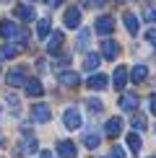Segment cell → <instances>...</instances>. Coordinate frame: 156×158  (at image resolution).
<instances>
[{
    "label": "cell",
    "instance_id": "cell-1",
    "mask_svg": "<svg viewBox=\"0 0 156 158\" xmlns=\"http://www.w3.org/2000/svg\"><path fill=\"white\" fill-rule=\"evenodd\" d=\"M0 34H3L5 39H21V42L29 39V31L21 29V26H16V21H3L0 23Z\"/></svg>",
    "mask_w": 156,
    "mask_h": 158
},
{
    "label": "cell",
    "instance_id": "cell-2",
    "mask_svg": "<svg viewBox=\"0 0 156 158\" xmlns=\"http://www.w3.org/2000/svg\"><path fill=\"white\" fill-rule=\"evenodd\" d=\"M63 122H65V127H68V130H78V127H81V111H78V109H73V106H68V109H65V114H63Z\"/></svg>",
    "mask_w": 156,
    "mask_h": 158
},
{
    "label": "cell",
    "instance_id": "cell-3",
    "mask_svg": "<svg viewBox=\"0 0 156 158\" xmlns=\"http://www.w3.org/2000/svg\"><path fill=\"white\" fill-rule=\"evenodd\" d=\"M31 119H34V122H39V124L50 122V119H52L50 106H47V104H34V106H31Z\"/></svg>",
    "mask_w": 156,
    "mask_h": 158
},
{
    "label": "cell",
    "instance_id": "cell-4",
    "mask_svg": "<svg viewBox=\"0 0 156 158\" xmlns=\"http://www.w3.org/2000/svg\"><path fill=\"white\" fill-rule=\"evenodd\" d=\"M117 52H120V44H117L115 39H109V36H107V39L102 42V57H104V60H115Z\"/></svg>",
    "mask_w": 156,
    "mask_h": 158
},
{
    "label": "cell",
    "instance_id": "cell-5",
    "mask_svg": "<svg viewBox=\"0 0 156 158\" xmlns=\"http://www.w3.org/2000/svg\"><path fill=\"white\" fill-rule=\"evenodd\" d=\"M5 83H8V85H24V83H26V68H13V70H8Z\"/></svg>",
    "mask_w": 156,
    "mask_h": 158
},
{
    "label": "cell",
    "instance_id": "cell-6",
    "mask_svg": "<svg viewBox=\"0 0 156 158\" xmlns=\"http://www.w3.org/2000/svg\"><path fill=\"white\" fill-rule=\"evenodd\" d=\"M96 31H99L102 36H109L115 31V18L112 16H99L96 18Z\"/></svg>",
    "mask_w": 156,
    "mask_h": 158
},
{
    "label": "cell",
    "instance_id": "cell-7",
    "mask_svg": "<svg viewBox=\"0 0 156 158\" xmlns=\"http://www.w3.org/2000/svg\"><path fill=\"white\" fill-rule=\"evenodd\" d=\"M57 81L63 85H68V88H76V85L81 83V78H78V73H73V70H60V73H57Z\"/></svg>",
    "mask_w": 156,
    "mask_h": 158
},
{
    "label": "cell",
    "instance_id": "cell-8",
    "mask_svg": "<svg viewBox=\"0 0 156 158\" xmlns=\"http://www.w3.org/2000/svg\"><path fill=\"white\" fill-rule=\"evenodd\" d=\"M112 83H115V88H117V91L125 88V83H128V68H125V65H117V68H115Z\"/></svg>",
    "mask_w": 156,
    "mask_h": 158
},
{
    "label": "cell",
    "instance_id": "cell-9",
    "mask_svg": "<svg viewBox=\"0 0 156 158\" xmlns=\"http://www.w3.org/2000/svg\"><path fill=\"white\" fill-rule=\"evenodd\" d=\"M63 21H65L68 29H78V26H81V10H78V8H68Z\"/></svg>",
    "mask_w": 156,
    "mask_h": 158
},
{
    "label": "cell",
    "instance_id": "cell-10",
    "mask_svg": "<svg viewBox=\"0 0 156 158\" xmlns=\"http://www.w3.org/2000/svg\"><path fill=\"white\" fill-rule=\"evenodd\" d=\"M57 153H60V158H76V143L73 140H60L57 143Z\"/></svg>",
    "mask_w": 156,
    "mask_h": 158
},
{
    "label": "cell",
    "instance_id": "cell-11",
    "mask_svg": "<svg viewBox=\"0 0 156 158\" xmlns=\"http://www.w3.org/2000/svg\"><path fill=\"white\" fill-rule=\"evenodd\" d=\"M24 85H26V94H29L31 98H39V96H42V94H44V85H42V83H39V81H37V78H29V81H26Z\"/></svg>",
    "mask_w": 156,
    "mask_h": 158
},
{
    "label": "cell",
    "instance_id": "cell-12",
    "mask_svg": "<svg viewBox=\"0 0 156 158\" xmlns=\"http://www.w3.org/2000/svg\"><path fill=\"white\" fill-rule=\"evenodd\" d=\"M104 132H107L109 137H117L122 132V119L120 117H112V119H107V124H104Z\"/></svg>",
    "mask_w": 156,
    "mask_h": 158
},
{
    "label": "cell",
    "instance_id": "cell-13",
    "mask_svg": "<svg viewBox=\"0 0 156 158\" xmlns=\"http://www.w3.org/2000/svg\"><path fill=\"white\" fill-rule=\"evenodd\" d=\"M120 109L122 111H135V109H138V96H135V94L120 96Z\"/></svg>",
    "mask_w": 156,
    "mask_h": 158
},
{
    "label": "cell",
    "instance_id": "cell-14",
    "mask_svg": "<svg viewBox=\"0 0 156 158\" xmlns=\"http://www.w3.org/2000/svg\"><path fill=\"white\" fill-rule=\"evenodd\" d=\"M107 75H102V73H94V75H91L89 78V88L91 91H104V88H107Z\"/></svg>",
    "mask_w": 156,
    "mask_h": 158
},
{
    "label": "cell",
    "instance_id": "cell-15",
    "mask_svg": "<svg viewBox=\"0 0 156 158\" xmlns=\"http://www.w3.org/2000/svg\"><path fill=\"white\" fill-rule=\"evenodd\" d=\"M16 16L21 18V21H34V18H37V10L31 8V5H16Z\"/></svg>",
    "mask_w": 156,
    "mask_h": 158
},
{
    "label": "cell",
    "instance_id": "cell-16",
    "mask_svg": "<svg viewBox=\"0 0 156 158\" xmlns=\"http://www.w3.org/2000/svg\"><path fill=\"white\" fill-rule=\"evenodd\" d=\"M146 78H148V68L146 65H135V68L130 70V81L133 83H143Z\"/></svg>",
    "mask_w": 156,
    "mask_h": 158
},
{
    "label": "cell",
    "instance_id": "cell-17",
    "mask_svg": "<svg viewBox=\"0 0 156 158\" xmlns=\"http://www.w3.org/2000/svg\"><path fill=\"white\" fill-rule=\"evenodd\" d=\"M63 34H60V31H55V34H52V39H50V44H47V52H50V55H57V49H60L63 47Z\"/></svg>",
    "mask_w": 156,
    "mask_h": 158
},
{
    "label": "cell",
    "instance_id": "cell-18",
    "mask_svg": "<svg viewBox=\"0 0 156 158\" xmlns=\"http://www.w3.org/2000/svg\"><path fill=\"white\" fill-rule=\"evenodd\" d=\"M89 42H91L89 29H81L78 31V39H76V49H89Z\"/></svg>",
    "mask_w": 156,
    "mask_h": 158
},
{
    "label": "cell",
    "instance_id": "cell-19",
    "mask_svg": "<svg viewBox=\"0 0 156 158\" xmlns=\"http://www.w3.org/2000/svg\"><path fill=\"white\" fill-rule=\"evenodd\" d=\"M99 62H102V57L91 52V55H86V60H83V70H96V68H99Z\"/></svg>",
    "mask_w": 156,
    "mask_h": 158
},
{
    "label": "cell",
    "instance_id": "cell-20",
    "mask_svg": "<svg viewBox=\"0 0 156 158\" xmlns=\"http://www.w3.org/2000/svg\"><path fill=\"white\" fill-rule=\"evenodd\" d=\"M99 143H102L99 132H86V135H83V145H86V148H99Z\"/></svg>",
    "mask_w": 156,
    "mask_h": 158
},
{
    "label": "cell",
    "instance_id": "cell-21",
    "mask_svg": "<svg viewBox=\"0 0 156 158\" xmlns=\"http://www.w3.org/2000/svg\"><path fill=\"white\" fill-rule=\"evenodd\" d=\"M50 26H52L50 18H42V21L37 23V39H44V36H47V34H50Z\"/></svg>",
    "mask_w": 156,
    "mask_h": 158
},
{
    "label": "cell",
    "instance_id": "cell-22",
    "mask_svg": "<svg viewBox=\"0 0 156 158\" xmlns=\"http://www.w3.org/2000/svg\"><path fill=\"white\" fill-rule=\"evenodd\" d=\"M125 26L130 34H138V18H135V13H125Z\"/></svg>",
    "mask_w": 156,
    "mask_h": 158
},
{
    "label": "cell",
    "instance_id": "cell-23",
    "mask_svg": "<svg viewBox=\"0 0 156 158\" xmlns=\"http://www.w3.org/2000/svg\"><path fill=\"white\" fill-rule=\"evenodd\" d=\"M18 52H21V47H18V44H5V47L0 49V57H16Z\"/></svg>",
    "mask_w": 156,
    "mask_h": 158
},
{
    "label": "cell",
    "instance_id": "cell-24",
    "mask_svg": "<svg viewBox=\"0 0 156 158\" xmlns=\"http://www.w3.org/2000/svg\"><path fill=\"white\" fill-rule=\"evenodd\" d=\"M128 145H130V150H135V153H141V145H143V143H141V137L138 135H128Z\"/></svg>",
    "mask_w": 156,
    "mask_h": 158
},
{
    "label": "cell",
    "instance_id": "cell-25",
    "mask_svg": "<svg viewBox=\"0 0 156 158\" xmlns=\"http://www.w3.org/2000/svg\"><path fill=\"white\" fill-rule=\"evenodd\" d=\"M133 127H135V130H141V132H143V130L148 127L146 117H143V114H135V117H133Z\"/></svg>",
    "mask_w": 156,
    "mask_h": 158
},
{
    "label": "cell",
    "instance_id": "cell-26",
    "mask_svg": "<svg viewBox=\"0 0 156 158\" xmlns=\"http://www.w3.org/2000/svg\"><path fill=\"white\" fill-rule=\"evenodd\" d=\"M143 21H148V23L156 21V5H148V8L143 10Z\"/></svg>",
    "mask_w": 156,
    "mask_h": 158
},
{
    "label": "cell",
    "instance_id": "cell-27",
    "mask_svg": "<svg viewBox=\"0 0 156 158\" xmlns=\"http://www.w3.org/2000/svg\"><path fill=\"white\" fill-rule=\"evenodd\" d=\"M8 106L13 109V114H18V109H21V101H18L16 94H8Z\"/></svg>",
    "mask_w": 156,
    "mask_h": 158
},
{
    "label": "cell",
    "instance_id": "cell-28",
    "mask_svg": "<svg viewBox=\"0 0 156 158\" xmlns=\"http://www.w3.org/2000/svg\"><path fill=\"white\" fill-rule=\"evenodd\" d=\"M86 106H89L91 111H96V114H99V111L104 109V104L99 101V98H89V101H86Z\"/></svg>",
    "mask_w": 156,
    "mask_h": 158
},
{
    "label": "cell",
    "instance_id": "cell-29",
    "mask_svg": "<svg viewBox=\"0 0 156 158\" xmlns=\"http://www.w3.org/2000/svg\"><path fill=\"white\" fill-rule=\"evenodd\" d=\"M109 158H125V150H122L120 145H115L112 150H109Z\"/></svg>",
    "mask_w": 156,
    "mask_h": 158
},
{
    "label": "cell",
    "instance_id": "cell-30",
    "mask_svg": "<svg viewBox=\"0 0 156 158\" xmlns=\"http://www.w3.org/2000/svg\"><path fill=\"white\" fill-rule=\"evenodd\" d=\"M104 3H107V0H86V5H89V8H102Z\"/></svg>",
    "mask_w": 156,
    "mask_h": 158
},
{
    "label": "cell",
    "instance_id": "cell-31",
    "mask_svg": "<svg viewBox=\"0 0 156 158\" xmlns=\"http://www.w3.org/2000/svg\"><path fill=\"white\" fill-rule=\"evenodd\" d=\"M146 39H148V42H151L154 47H156V31H148V34H146Z\"/></svg>",
    "mask_w": 156,
    "mask_h": 158
},
{
    "label": "cell",
    "instance_id": "cell-32",
    "mask_svg": "<svg viewBox=\"0 0 156 158\" xmlns=\"http://www.w3.org/2000/svg\"><path fill=\"white\" fill-rule=\"evenodd\" d=\"M148 106H151V111H154V114H156V94H154L151 98H148Z\"/></svg>",
    "mask_w": 156,
    "mask_h": 158
},
{
    "label": "cell",
    "instance_id": "cell-33",
    "mask_svg": "<svg viewBox=\"0 0 156 158\" xmlns=\"http://www.w3.org/2000/svg\"><path fill=\"white\" fill-rule=\"evenodd\" d=\"M39 158H55V156H52L50 150H42V153H39Z\"/></svg>",
    "mask_w": 156,
    "mask_h": 158
},
{
    "label": "cell",
    "instance_id": "cell-34",
    "mask_svg": "<svg viewBox=\"0 0 156 158\" xmlns=\"http://www.w3.org/2000/svg\"><path fill=\"white\" fill-rule=\"evenodd\" d=\"M63 0H47V5H52V8H55V5H60Z\"/></svg>",
    "mask_w": 156,
    "mask_h": 158
},
{
    "label": "cell",
    "instance_id": "cell-35",
    "mask_svg": "<svg viewBox=\"0 0 156 158\" xmlns=\"http://www.w3.org/2000/svg\"><path fill=\"white\" fill-rule=\"evenodd\" d=\"M117 3H128V0H117Z\"/></svg>",
    "mask_w": 156,
    "mask_h": 158
},
{
    "label": "cell",
    "instance_id": "cell-36",
    "mask_svg": "<svg viewBox=\"0 0 156 158\" xmlns=\"http://www.w3.org/2000/svg\"><path fill=\"white\" fill-rule=\"evenodd\" d=\"M154 132H156V124H154Z\"/></svg>",
    "mask_w": 156,
    "mask_h": 158
},
{
    "label": "cell",
    "instance_id": "cell-37",
    "mask_svg": "<svg viewBox=\"0 0 156 158\" xmlns=\"http://www.w3.org/2000/svg\"><path fill=\"white\" fill-rule=\"evenodd\" d=\"M3 3H8V0H3Z\"/></svg>",
    "mask_w": 156,
    "mask_h": 158
}]
</instances>
